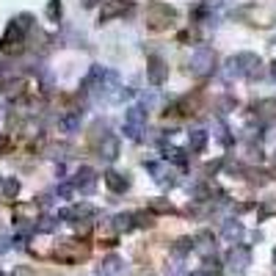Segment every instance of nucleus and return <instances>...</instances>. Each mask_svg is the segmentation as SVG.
<instances>
[{"label":"nucleus","mask_w":276,"mask_h":276,"mask_svg":"<svg viewBox=\"0 0 276 276\" xmlns=\"http://www.w3.org/2000/svg\"><path fill=\"white\" fill-rule=\"evenodd\" d=\"M260 67H262L260 56H254V52H238V56L227 58L224 75H227V80H232V78H260L262 75Z\"/></svg>","instance_id":"obj_1"},{"label":"nucleus","mask_w":276,"mask_h":276,"mask_svg":"<svg viewBox=\"0 0 276 276\" xmlns=\"http://www.w3.org/2000/svg\"><path fill=\"white\" fill-rule=\"evenodd\" d=\"M188 72L193 78H210L215 72V52L210 47H199L191 56V61H188Z\"/></svg>","instance_id":"obj_2"},{"label":"nucleus","mask_w":276,"mask_h":276,"mask_svg":"<svg viewBox=\"0 0 276 276\" xmlns=\"http://www.w3.org/2000/svg\"><path fill=\"white\" fill-rule=\"evenodd\" d=\"M146 130V108L141 105H133V108L125 111V136L130 141H141Z\"/></svg>","instance_id":"obj_3"},{"label":"nucleus","mask_w":276,"mask_h":276,"mask_svg":"<svg viewBox=\"0 0 276 276\" xmlns=\"http://www.w3.org/2000/svg\"><path fill=\"white\" fill-rule=\"evenodd\" d=\"M177 17V11L172 9V6H166V3H152L149 9H146V22H149L155 31H160V28H166L169 22Z\"/></svg>","instance_id":"obj_4"},{"label":"nucleus","mask_w":276,"mask_h":276,"mask_svg":"<svg viewBox=\"0 0 276 276\" xmlns=\"http://www.w3.org/2000/svg\"><path fill=\"white\" fill-rule=\"evenodd\" d=\"M249 262H251V251H249V246L235 243L232 249L227 251V265H230V271H235V273H243Z\"/></svg>","instance_id":"obj_5"},{"label":"nucleus","mask_w":276,"mask_h":276,"mask_svg":"<svg viewBox=\"0 0 276 276\" xmlns=\"http://www.w3.org/2000/svg\"><path fill=\"white\" fill-rule=\"evenodd\" d=\"M72 188H75V191H80L83 196L94 193V188H97V172L89 169V166H80L78 172H75V177H72Z\"/></svg>","instance_id":"obj_6"},{"label":"nucleus","mask_w":276,"mask_h":276,"mask_svg":"<svg viewBox=\"0 0 276 276\" xmlns=\"http://www.w3.org/2000/svg\"><path fill=\"white\" fill-rule=\"evenodd\" d=\"M133 11V3L130 0H105L102 9H99V22H111L116 17H125Z\"/></svg>","instance_id":"obj_7"},{"label":"nucleus","mask_w":276,"mask_h":276,"mask_svg":"<svg viewBox=\"0 0 276 276\" xmlns=\"http://www.w3.org/2000/svg\"><path fill=\"white\" fill-rule=\"evenodd\" d=\"M144 166L149 169L152 174H155V183H157V185H166V188H172L174 183H177V172H174V169L169 166L166 160H163V163L149 160V163H144Z\"/></svg>","instance_id":"obj_8"},{"label":"nucleus","mask_w":276,"mask_h":276,"mask_svg":"<svg viewBox=\"0 0 276 276\" xmlns=\"http://www.w3.org/2000/svg\"><path fill=\"white\" fill-rule=\"evenodd\" d=\"M166 78H169V67H166V61L163 58H149V67H146V80H149L152 86H163L166 83Z\"/></svg>","instance_id":"obj_9"},{"label":"nucleus","mask_w":276,"mask_h":276,"mask_svg":"<svg viewBox=\"0 0 276 276\" xmlns=\"http://www.w3.org/2000/svg\"><path fill=\"white\" fill-rule=\"evenodd\" d=\"M97 152H99V157H102V160H108V163L116 160V157H119V138H116L114 133H108V136L97 144Z\"/></svg>","instance_id":"obj_10"},{"label":"nucleus","mask_w":276,"mask_h":276,"mask_svg":"<svg viewBox=\"0 0 276 276\" xmlns=\"http://www.w3.org/2000/svg\"><path fill=\"white\" fill-rule=\"evenodd\" d=\"M122 271H125V260H122L119 254H108L102 262L97 265V273L99 276H119Z\"/></svg>","instance_id":"obj_11"},{"label":"nucleus","mask_w":276,"mask_h":276,"mask_svg":"<svg viewBox=\"0 0 276 276\" xmlns=\"http://www.w3.org/2000/svg\"><path fill=\"white\" fill-rule=\"evenodd\" d=\"M94 213H97V207H94V204H89V202H80V204H75V207L64 210V213H61V218H72L75 224H78V221H86V218H89V215H94Z\"/></svg>","instance_id":"obj_12"},{"label":"nucleus","mask_w":276,"mask_h":276,"mask_svg":"<svg viewBox=\"0 0 276 276\" xmlns=\"http://www.w3.org/2000/svg\"><path fill=\"white\" fill-rule=\"evenodd\" d=\"M108 69H102L99 64H94V67L89 69V75L83 78V91H99V86H102V78Z\"/></svg>","instance_id":"obj_13"},{"label":"nucleus","mask_w":276,"mask_h":276,"mask_svg":"<svg viewBox=\"0 0 276 276\" xmlns=\"http://www.w3.org/2000/svg\"><path fill=\"white\" fill-rule=\"evenodd\" d=\"M105 185L114 193H125L127 188H130V177H127V174H119V172H105Z\"/></svg>","instance_id":"obj_14"},{"label":"nucleus","mask_w":276,"mask_h":276,"mask_svg":"<svg viewBox=\"0 0 276 276\" xmlns=\"http://www.w3.org/2000/svg\"><path fill=\"white\" fill-rule=\"evenodd\" d=\"M193 249L196 251H202V254H213L215 251V238H213V232H207V230H202L193 238Z\"/></svg>","instance_id":"obj_15"},{"label":"nucleus","mask_w":276,"mask_h":276,"mask_svg":"<svg viewBox=\"0 0 276 276\" xmlns=\"http://www.w3.org/2000/svg\"><path fill=\"white\" fill-rule=\"evenodd\" d=\"M80 122H83V111H72V114L61 116V130L64 133H78Z\"/></svg>","instance_id":"obj_16"},{"label":"nucleus","mask_w":276,"mask_h":276,"mask_svg":"<svg viewBox=\"0 0 276 276\" xmlns=\"http://www.w3.org/2000/svg\"><path fill=\"white\" fill-rule=\"evenodd\" d=\"M243 232L246 230H243V224H240V221H227V224H224V238L232 240V246L243 238Z\"/></svg>","instance_id":"obj_17"},{"label":"nucleus","mask_w":276,"mask_h":276,"mask_svg":"<svg viewBox=\"0 0 276 276\" xmlns=\"http://www.w3.org/2000/svg\"><path fill=\"white\" fill-rule=\"evenodd\" d=\"M188 146H191L193 152H202L204 146H207V133L204 130H191L188 133Z\"/></svg>","instance_id":"obj_18"},{"label":"nucleus","mask_w":276,"mask_h":276,"mask_svg":"<svg viewBox=\"0 0 276 276\" xmlns=\"http://www.w3.org/2000/svg\"><path fill=\"white\" fill-rule=\"evenodd\" d=\"M163 157H166V163H169V160H174L177 166H185V163H188L185 149H177V146H166V149H163Z\"/></svg>","instance_id":"obj_19"},{"label":"nucleus","mask_w":276,"mask_h":276,"mask_svg":"<svg viewBox=\"0 0 276 276\" xmlns=\"http://www.w3.org/2000/svg\"><path fill=\"white\" fill-rule=\"evenodd\" d=\"M257 114H260L262 119H276V97L260 99V105H257Z\"/></svg>","instance_id":"obj_20"},{"label":"nucleus","mask_w":276,"mask_h":276,"mask_svg":"<svg viewBox=\"0 0 276 276\" xmlns=\"http://www.w3.org/2000/svg\"><path fill=\"white\" fill-rule=\"evenodd\" d=\"M22 33H25V31L20 28V22H17V20H11V22H9V28H6L3 42H6V44H9V42H20V39H22Z\"/></svg>","instance_id":"obj_21"},{"label":"nucleus","mask_w":276,"mask_h":276,"mask_svg":"<svg viewBox=\"0 0 276 276\" xmlns=\"http://www.w3.org/2000/svg\"><path fill=\"white\" fill-rule=\"evenodd\" d=\"M133 213H122V215H116L114 218V230L116 232H127V230H133Z\"/></svg>","instance_id":"obj_22"},{"label":"nucleus","mask_w":276,"mask_h":276,"mask_svg":"<svg viewBox=\"0 0 276 276\" xmlns=\"http://www.w3.org/2000/svg\"><path fill=\"white\" fill-rule=\"evenodd\" d=\"M17 193H20V180L9 177V180L3 183V196H6V199H17Z\"/></svg>","instance_id":"obj_23"},{"label":"nucleus","mask_w":276,"mask_h":276,"mask_svg":"<svg viewBox=\"0 0 276 276\" xmlns=\"http://www.w3.org/2000/svg\"><path fill=\"white\" fill-rule=\"evenodd\" d=\"M47 20L50 22L61 20V0H50V3H47Z\"/></svg>","instance_id":"obj_24"},{"label":"nucleus","mask_w":276,"mask_h":276,"mask_svg":"<svg viewBox=\"0 0 276 276\" xmlns=\"http://www.w3.org/2000/svg\"><path fill=\"white\" fill-rule=\"evenodd\" d=\"M149 210H152V213H172L174 204L169 202V199H155V202L149 204Z\"/></svg>","instance_id":"obj_25"},{"label":"nucleus","mask_w":276,"mask_h":276,"mask_svg":"<svg viewBox=\"0 0 276 276\" xmlns=\"http://www.w3.org/2000/svg\"><path fill=\"white\" fill-rule=\"evenodd\" d=\"M191 249H193V240H191V238H180L177 243H174V254H177V257L188 254Z\"/></svg>","instance_id":"obj_26"},{"label":"nucleus","mask_w":276,"mask_h":276,"mask_svg":"<svg viewBox=\"0 0 276 276\" xmlns=\"http://www.w3.org/2000/svg\"><path fill=\"white\" fill-rule=\"evenodd\" d=\"M221 6H224V0H202V9H199V14H207V11H218Z\"/></svg>","instance_id":"obj_27"},{"label":"nucleus","mask_w":276,"mask_h":276,"mask_svg":"<svg viewBox=\"0 0 276 276\" xmlns=\"http://www.w3.org/2000/svg\"><path fill=\"white\" fill-rule=\"evenodd\" d=\"M58 218H42V224H36V232H56Z\"/></svg>","instance_id":"obj_28"},{"label":"nucleus","mask_w":276,"mask_h":276,"mask_svg":"<svg viewBox=\"0 0 276 276\" xmlns=\"http://www.w3.org/2000/svg\"><path fill=\"white\" fill-rule=\"evenodd\" d=\"M133 224H136V227H149L152 224V215L149 213H133Z\"/></svg>","instance_id":"obj_29"},{"label":"nucleus","mask_w":276,"mask_h":276,"mask_svg":"<svg viewBox=\"0 0 276 276\" xmlns=\"http://www.w3.org/2000/svg\"><path fill=\"white\" fill-rule=\"evenodd\" d=\"M80 3H83V9H94V6L99 3V0H80Z\"/></svg>","instance_id":"obj_30"},{"label":"nucleus","mask_w":276,"mask_h":276,"mask_svg":"<svg viewBox=\"0 0 276 276\" xmlns=\"http://www.w3.org/2000/svg\"><path fill=\"white\" fill-rule=\"evenodd\" d=\"M6 144H9V138H6V133H0V152L6 149Z\"/></svg>","instance_id":"obj_31"},{"label":"nucleus","mask_w":276,"mask_h":276,"mask_svg":"<svg viewBox=\"0 0 276 276\" xmlns=\"http://www.w3.org/2000/svg\"><path fill=\"white\" fill-rule=\"evenodd\" d=\"M188 276H210V273H204V271H191Z\"/></svg>","instance_id":"obj_32"},{"label":"nucleus","mask_w":276,"mask_h":276,"mask_svg":"<svg viewBox=\"0 0 276 276\" xmlns=\"http://www.w3.org/2000/svg\"><path fill=\"white\" fill-rule=\"evenodd\" d=\"M271 78L276 80V64H271Z\"/></svg>","instance_id":"obj_33"},{"label":"nucleus","mask_w":276,"mask_h":276,"mask_svg":"<svg viewBox=\"0 0 276 276\" xmlns=\"http://www.w3.org/2000/svg\"><path fill=\"white\" fill-rule=\"evenodd\" d=\"M273 160H276V152H273Z\"/></svg>","instance_id":"obj_34"}]
</instances>
